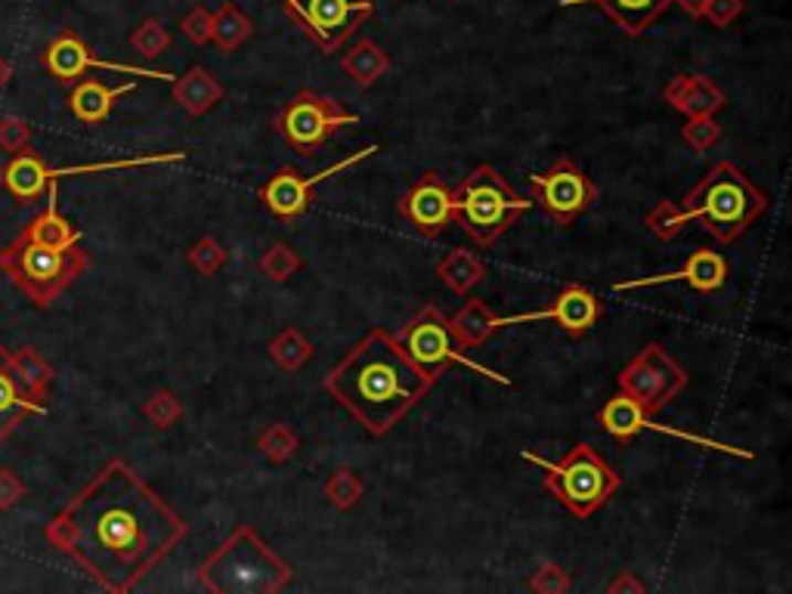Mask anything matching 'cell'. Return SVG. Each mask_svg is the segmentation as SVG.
<instances>
[{
  "instance_id": "10",
  "label": "cell",
  "mask_w": 792,
  "mask_h": 594,
  "mask_svg": "<svg viewBox=\"0 0 792 594\" xmlns=\"http://www.w3.org/2000/svg\"><path fill=\"white\" fill-rule=\"evenodd\" d=\"M359 115L357 112H347L341 103H335L331 96H323L304 87L297 91L285 109L276 118V130L279 137L292 149H297L300 156H313L323 142H328L338 130L344 127H357Z\"/></svg>"
},
{
  "instance_id": "33",
  "label": "cell",
  "mask_w": 792,
  "mask_h": 594,
  "mask_svg": "<svg viewBox=\"0 0 792 594\" xmlns=\"http://www.w3.org/2000/svg\"><path fill=\"white\" fill-rule=\"evenodd\" d=\"M690 220L684 214V208L678 202H656L647 211V218H644V226L651 230L659 242H675L678 235L684 233V226H687Z\"/></svg>"
},
{
  "instance_id": "40",
  "label": "cell",
  "mask_w": 792,
  "mask_h": 594,
  "mask_svg": "<svg viewBox=\"0 0 792 594\" xmlns=\"http://www.w3.org/2000/svg\"><path fill=\"white\" fill-rule=\"evenodd\" d=\"M34 130L25 118H17V115H3L0 118V149H7L10 156H19L25 149H32Z\"/></svg>"
},
{
  "instance_id": "13",
  "label": "cell",
  "mask_w": 792,
  "mask_h": 594,
  "mask_svg": "<svg viewBox=\"0 0 792 594\" xmlns=\"http://www.w3.org/2000/svg\"><path fill=\"white\" fill-rule=\"evenodd\" d=\"M529 189L536 199L532 204H539L560 230H567L598 202L594 180L570 158H558L545 173H529Z\"/></svg>"
},
{
  "instance_id": "6",
  "label": "cell",
  "mask_w": 792,
  "mask_h": 594,
  "mask_svg": "<svg viewBox=\"0 0 792 594\" xmlns=\"http://www.w3.org/2000/svg\"><path fill=\"white\" fill-rule=\"evenodd\" d=\"M520 455L542 468L545 489L579 520L601 511L622 486L620 474L610 468L601 458V453L589 443H575L560 462H545V458L527 453V449Z\"/></svg>"
},
{
  "instance_id": "11",
  "label": "cell",
  "mask_w": 792,
  "mask_h": 594,
  "mask_svg": "<svg viewBox=\"0 0 792 594\" xmlns=\"http://www.w3.org/2000/svg\"><path fill=\"white\" fill-rule=\"evenodd\" d=\"M285 13L323 53L338 50L374 17L372 0H285Z\"/></svg>"
},
{
  "instance_id": "12",
  "label": "cell",
  "mask_w": 792,
  "mask_h": 594,
  "mask_svg": "<svg viewBox=\"0 0 792 594\" xmlns=\"http://www.w3.org/2000/svg\"><path fill=\"white\" fill-rule=\"evenodd\" d=\"M616 384H620V393L635 400L647 415H656L687 388V372L663 347L647 344L625 362V369L616 375Z\"/></svg>"
},
{
  "instance_id": "44",
  "label": "cell",
  "mask_w": 792,
  "mask_h": 594,
  "mask_svg": "<svg viewBox=\"0 0 792 594\" xmlns=\"http://www.w3.org/2000/svg\"><path fill=\"white\" fill-rule=\"evenodd\" d=\"M25 480L19 477L17 470L0 468V511H13L19 501L25 499Z\"/></svg>"
},
{
  "instance_id": "8",
  "label": "cell",
  "mask_w": 792,
  "mask_h": 594,
  "mask_svg": "<svg viewBox=\"0 0 792 594\" xmlns=\"http://www.w3.org/2000/svg\"><path fill=\"white\" fill-rule=\"evenodd\" d=\"M397 341H400V347L405 350V357L412 360V365H415L431 384H436L440 378L446 375L452 365H465V369L489 378V381H496L501 388H511V378L498 375V372H493V369H486V365H481V362L467 357L465 350L458 347V341L452 338L450 319L440 314L434 304L421 307L419 314L412 316L403 329L397 331Z\"/></svg>"
},
{
  "instance_id": "39",
  "label": "cell",
  "mask_w": 792,
  "mask_h": 594,
  "mask_svg": "<svg viewBox=\"0 0 792 594\" xmlns=\"http://www.w3.org/2000/svg\"><path fill=\"white\" fill-rule=\"evenodd\" d=\"M718 140H721V125L715 121L712 115L687 118V125L682 127V142L694 152H709Z\"/></svg>"
},
{
  "instance_id": "17",
  "label": "cell",
  "mask_w": 792,
  "mask_h": 594,
  "mask_svg": "<svg viewBox=\"0 0 792 594\" xmlns=\"http://www.w3.org/2000/svg\"><path fill=\"white\" fill-rule=\"evenodd\" d=\"M601 316H604L601 297L591 295L582 282H573V285H567L548 307H542V310L517 316H498V329H505V326H527V322H539V319H555L570 338H582L585 331H591L601 322Z\"/></svg>"
},
{
  "instance_id": "4",
  "label": "cell",
  "mask_w": 792,
  "mask_h": 594,
  "mask_svg": "<svg viewBox=\"0 0 792 594\" xmlns=\"http://www.w3.org/2000/svg\"><path fill=\"white\" fill-rule=\"evenodd\" d=\"M199 582L214 594H279L292 582L282 561L251 527L239 530L199 566Z\"/></svg>"
},
{
  "instance_id": "2",
  "label": "cell",
  "mask_w": 792,
  "mask_h": 594,
  "mask_svg": "<svg viewBox=\"0 0 792 594\" xmlns=\"http://www.w3.org/2000/svg\"><path fill=\"white\" fill-rule=\"evenodd\" d=\"M323 388L362 424L366 434L384 437L434 384L412 365L393 331L372 329L328 372Z\"/></svg>"
},
{
  "instance_id": "26",
  "label": "cell",
  "mask_w": 792,
  "mask_h": 594,
  "mask_svg": "<svg viewBox=\"0 0 792 594\" xmlns=\"http://www.w3.org/2000/svg\"><path fill=\"white\" fill-rule=\"evenodd\" d=\"M647 418H651V415L637 406L635 400H629L625 393L610 396L604 406H601V412H598V424H601L616 443H632V439L644 431Z\"/></svg>"
},
{
  "instance_id": "31",
  "label": "cell",
  "mask_w": 792,
  "mask_h": 594,
  "mask_svg": "<svg viewBox=\"0 0 792 594\" xmlns=\"http://www.w3.org/2000/svg\"><path fill=\"white\" fill-rule=\"evenodd\" d=\"M10 360H13L22 388L32 393L34 400L47 403L50 384H53V365L34 347H19L17 353H10Z\"/></svg>"
},
{
  "instance_id": "19",
  "label": "cell",
  "mask_w": 792,
  "mask_h": 594,
  "mask_svg": "<svg viewBox=\"0 0 792 594\" xmlns=\"http://www.w3.org/2000/svg\"><path fill=\"white\" fill-rule=\"evenodd\" d=\"M29 415H47V403L34 400L32 393L22 388L10 350L0 344V443L17 434V427Z\"/></svg>"
},
{
  "instance_id": "14",
  "label": "cell",
  "mask_w": 792,
  "mask_h": 594,
  "mask_svg": "<svg viewBox=\"0 0 792 594\" xmlns=\"http://www.w3.org/2000/svg\"><path fill=\"white\" fill-rule=\"evenodd\" d=\"M374 152H378V146H366V149H359V152H353L350 158H344V161L331 165L326 171L310 173V177H307V173H297L295 168L285 165V168H279V171L266 180V187L261 189V202H264V208L273 218L292 223V220H297L300 214H307V208H310L313 202V189L319 187V183H326L328 177H338V173L347 171V168H353L359 161L372 158Z\"/></svg>"
},
{
  "instance_id": "15",
  "label": "cell",
  "mask_w": 792,
  "mask_h": 594,
  "mask_svg": "<svg viewBox=\"0 0 792 594\" xmlns=\"http://www.w3.org/2000/svg\"><path fill=\"white\" fill-rule=\"evenodd\" d=\"M41 65L47 68L53 78L60 84H75L78 78L87 75V68H106V72H122V75H134V78H152L173 84L177 75L171 72H156V68H140V65H125V63H106V60H96L94 50L84 44V38L72 29H65L63 34H56L47 44V50L41 53Z\"/></svg>"
},
{
  "instance_id": "45",
  "label": "cell",
  "mask_w": 792,
  "mask_h": 594,
  "mask_svg": "<svg viewBox=\"0 0 792 594\" xmlns=\"http://www.w3.org/2000/svg\"><path fill=\"white\" fill-rule=\"evenodd\" d=\"M606 592L610 594H644L647 592V585H644V582H641V579H637L632 570H620V576L606 585Z\"/></svg>"
},
{
  "instance_id": "29",
  "label": "cell",
  "mask_w": 792,
  "mask_h": 594,
  "mask_svg": "<svg viewBox=\"0 0 792 594\" xmlns=\"http://www.w3.org/2000/svg\"><path fill=\"white\" fill-rule=\"evenodd\" d=\"M254 32V22L249 13H242V7L235 3H220L214 10V22H211V41L218 44L223 53L239 50Z\"/></svg>"
},
{
  "instance_id": "28",
  "label": "cell",
  "mask_w": 792,
  "mask_h": 594,
  "mask_svg": "<svg viewBox=\"0 0 792 594\" xmlns=\"http://www.w3.org/2000/svg\"><path fill=\"white\" fill-rule=\"evenodd\" d=\"M341 68L347 72V78H353V84L372 87L374 81H381L388 75L390 56L374 41L362 38L353 47H347V53L341 56Z\"/></svg>"
},
{
  "instance_id": "20",
  "label": "cell",
  "mask_w": 792,
  "mask_h": 594,
  "mask_svg": "<svg viewBox=\"0 0 792 594\" xmlns=\"http://www.w3.org/2000/svg\"><path fill=\"white\" fill-rule=\"evenodd\" d=\"M663 99L684 118H703V115H718L728 106L725 91L706 75H675L663 87Z\"/></svg>"
},
{
  "instance_id": "36",
  "label": "cell",
  "mask_w": 792,
  "mask_h": 594,
  "mask_svg": "<svg viewBox=\"0 0 792 594\" xmlns=\"http://www.w3.org/2000/svg\"><path fill=\"white\" fill-rule=\"evenodd\" d=\"M130 47L137 50L142 60H158L165 50L171 47V34H168V29L161 25V19L149 17L142 19L140 25L134 29V34H130Z\"/></svg>"
},
{
  "instance_id": "23",
  "label": "cell",
  "mask_w": 792,
  "mask_h": 594,
  "mask_svg": "<svg viewBox=\"0 0 792 594\" xmlns=\"http://www.w3.org/2000/svg\"><path fill=\"white\" fill-rule=\"evenodd\" d=\"M173 91V103L180 106V109L192 115V118H202L208 112L214 109L218 103H223V84H220L204 65H192L187 75H180V78L171 84Z\"/></svg>"
},
{
  "instance_id": "42",
  "label": "cell",
  "mask_w": 792,
  "mask_h": 594,
  "mask_svg": "<svg viewBox=\"0 0 792 594\" xmlns=\"http://www.w3.org/2000/svg\"><path fill=\"white\" fill-rule=\"evenodd\" d=\"M211 22H214V13L208 7H192L187 17L180 19V32L196 47H204L211 44Z\"/></svg>"
},
{
  "instance_id": "41",
  "label": "cell",
  "mask_w": 792,
  "mask_h": 594,
  "mask_svg": "<svg viewBox=\"0 0 792 594\" xmlns=\"http://www.w3.org/2000/svg\"><path fill=\"white\" fill-rule=\"evenodd\" d=\"M570 588H573V579L555 561L542 563V566L529 576V592L536 594H567Z\"/></svg>"
},
{
  "instance_id": "3",
  "label": "cell",
  "mask_w": 792,
  "mask_h": 594,
  "mask_svg": "<svg viewBox=\"0 0 792 594\" xmlns=\"http://www.w3.org/2000/svg\"><path fill=\"white\" fill-rule=\"evenodd\" d=\"M682 208L718 245H730L768 211V195L733 161H718L684 195Z\"/></svg>"
},
{
  "instance_id": "16",
  "label": "cell",
  "mask_w": 792,
  "mask_h": 594,
  "mask_svg": "<svg viewBox=\"0 0 792 594\" xmlns=\"http://www.w3.org/2000/svg\"><path fill=\"white\" fill-rule=\"evenodd\" d=\"M400 214H403L412 230L424 238L443 235L455 223V189L440 177L436 171H424L409 187L403 199H400Z\"/></svg>"
},
{
  "instance_id": "7",
  "label": "cell",
  "mask_w": 792,
  "mask_h": 594,
  "mask_svg": "<svg viewBox=\"0 0 792 594\" xmlns=\"http://www.w3.org/2000/svg\"><path fill=\"white\" fill-rule=\"evenodd\" d=\"M0 269L19 285V291L34 307L47 310L84 269H91V254L81 248L56 251L19 233L10 245L0 248Z\"/></svg>"
},
{
  "instance_id": "35",
  "label": "cell",
  "mask_w": 792,
  "mask_h": 594,
  "mask_svg": "<svg viewBox=\"0 0 792 594\" xmlns=\"http://www.w3.org/2000/svg\"><path fill=\"white\" fill-rule=\"evenodd\" d=\"M300 266H304L300 254L292 245H285V242H273L264 251V257H261V273L270 282H288Z\"/></svg>"
},
{
  "instance_id": "27",
  "label": "cell",
  "mask_w": 792,
  "mask_h": 594,
  "mask_svg": "<svg viewBox=\"0 0 792 594\" xmlns=\"http://www.w3.org/2000/svg\"><path fill=\"white\" fill-rule=\"evenodd\" d=\"M440 282L452 288L455 295H471L483 279H486V264L481 254L467 248H452L440 264H436Z\"/></svg>"
},
{
  "instance_id": "21",
  "label": "cell",
  "mask_w": 792,
  "mask_h": 594,
  "mask_svg": "<svg viewBox=\"0 0 792 594\" xmlns=\"http://www.w3.org/2000/svg\"><path fill=\"white\" fill-rule=\"evenodd\" d=\"M560 7H585L594 3L616 22V29L629 38H637L651 29L656 19L672 7V0H558Z\"/></svg>"
},
{
  "instance_id": "24",
  "label": "cell",
  "mask_w": 792,
  "mask_h": 594,
  "mask_svg": "<svg viewBox=\"0 0 792 594\" xmlns=\"http://www.w3.org/2000/svg\"><path fill=\"white\" fill-rule=\"evenodd\" d=\"M44 195H47V208H44L34 220H29V226H25L22 233L29 235V238H34V242H41V245H47V248H56V251L78 248L81 233L63 218V214H60V204H56V180H50Z\"/></svg>"
},
{
  "instance_id": "18",
  "label": "cell",
  "mask_w": 792,
  "mask_h": 594,
  "mask_svg": "<svg viewBox=\"0 0 792 594\" xmlns=\"http://www.w3.org/2000/svg\"><path fill=\"white\" fill-rule=\"evenodd\" d=\"M675 282H682V285L694 288L699 295H715V291H721L725 282H728V261H725L721 251L697 248L687 261H684L682 269H675V273H659V276H641V279L616 282L613 291H635V288L675 285Z\"/></svg>"
},
{
  "instance_id": "25",
  "label": "cell",
  "mask_w": 792,
  "mask_h": 594,
  "mask_svg": "<svg viewBox=\"0 0 792 594\" xmlns=\"http://www.w3.org/2000/svg\"><path fill=\"white\" fill-rule=\"evenodd\" d=\"M450 331L452 338L458 341L462 350H474L481 347L483 341H489L493 335L498 331V316L489 310L486 300H477L471 297L462 304V310L455 316H450Z\"/></svg>"
},
{
  "instance_id": "30",
  "label": "cell",
  "mask_w": 792,
  "mask_h": 594,
  "mask_svg": "<svg viewBox=\"0 0 792 594\" xmlns=\"http://www.w3.org/2000/svg\"><path fill=\"white\" fill-rule=\"evenodd\" d=\"M266 353H270V360L276 362L282 372H300V369L313 360V344L310 338L297 329V326H285V329L266 344Z\"/></svg>"
},
{
  "instance_id": "38",
  "label": "cell",
  "mask_w": 792,
  "mask_h": 594,
  "mask_svg": "<svg viewBox=\"0 0 792 594\" xmlns=\"http://www.w3.org/2000/svg\"><path fill=\"white\" fill-rule=\"evenodd\" d=\"M189 266L199 273V276H218L220 269L226 266V248L220 245L218 238H199L192 248L187 251Z\"/></svg>"
},
{
  "instance_id": "9",
  "label": "cell",
  "mask_w": 792,
  "mask_h": 594,
  "mask_svg": "<svg viewBox=\"0 0 792 594\" xmlns=\"http://www.w3.org/2000/svg\"><path fill=\"white\" fill-rule=\"evenodd\" d=\"M187 152H156V156L137 158H115V161H96V165H72V168H50L44 158L25 149L19 156L10 158V165L0 173L3 189L17 199L19 204L38 202L47 192L50 180H63V177H81V173H103V171H127V168H149V165H177L183 161Z\"/></svg>"
},
{
  "instance_id": "22",
  "label": "cell",
  "mask_w": 792,
  "mask_h": 594,
  "mask_svg": "<svg viewBox=\"0 0 792 594\" xmlns=\"http://www.w3.org/2000/svg\"><path fill=\"white\" fill-rule=\"evenodd\" d=\"M137 91V81H127V84H118V87H109L103 81H78L68 94V109L72 115L84 121V125H103L106 118L115 109V103L122 96L134 94Z\"/></svg>"
},
{
  "instance_id": "43",
  "label": "cell",
  "mask_w": 792,
  "mask_h": 594,
  "mask_svg": "<svg viewBox=\"0 0 792 594\" xmlns=\"http://www.w3.org/2000/svg\"><path fill=\"white\" fill-rule=\"evenodd\" d=\"M746 0H706L703 19H709L715 29H730L737 19L743 17Z\"/></svg>"
},
{
  "instance_id": "34",
  "label": "cell",
  "mask_w": 792,
  "mask_h": 594,
  "mask_svg": "<svg viewBox=\"0 0 792 594\" xmlns=\"http://www.w3.org/2000/svg\"><path fill=\"white\" fill-rule=\"evenodd\" d=\"M326 499L331 501V508H338V511H350V508H357L359 499H362V492H366V484H362V477H359L357 470L350 468H338L331 477L326 480Z\"/></svg>"
},
{
  "instance_id": "5",
  "label": "cell",
  "mask_w": 792,
  "mask_h": 594,
  "mask_svg": "<svg viewBox=\"0 0 792 594\" xmlns=\"http://www.w3.org/2000/svg\"><path fill=\"white\" fill-rule=\"evenodd\" d=\"M529 208L532 202L514 192L511 183L493 165H477L455 187V223L483 248L496 245Z\"/></svg>"
},
{
  "instance_id": "47",
  "label": "cell",
  "mask_w": 792,
  "mask_h": 594,
  "mask_svg": "<svg viewBox=\"0 0 792 594\" xmlns=\"http://www.w3.org/2000/svg\"><path fill=\"white\" fill-rule=\"evenodd\" d=\"M13 81V63L7 56H0V91Z\"/></svg>"
},
{
  "instance_id": "32",
  "label": "cell",
  "mask_w": 792,
  "mask_h": 594,
  "mask_svg": "<svg viewBox=\"0 0 792 594\" xmlns=\"http://www.w3.org/2000/svg\"><path fill=\"white\" fill-rule=\"evenodd\" d=\"M257 449H261V455H264L270 465H285V462H292L297 449H300V437H297L288 424L276 422L257 434Z\"/></svg>"
},
{
  "instance_id": "1",
  "label": "cell",
  "mask_w": 792,
  "mask_h": 594,
  "mask_svg": "<svg viewBox=\"0 0 792 594\" xmlns=\"http://www.w3.org/2000/svg\"><path fill=\"white\" fill-rule=\"evenodd\" d=\"M189 523L125 458H112L60 515L44 539L99 588L127 594L187 539Z\"/></svg>"
},
{
  "instance_id": "37",
  "label": "cell",
  "mask_w": 792,
  "mask_h": 594,
  "mask_svg": "<svg viewBox=\"0 0 792 594\" xmlns=\"http://www.w3.org/2000/svg\"><path fill=\"white\" fill-rule=\"evenodd\" d=\"M142 415L156 424L158 431H168V427H173V424L183 418V403H180L177 393L161 388V391H156L142 403Z\"/></svg>"
},
{
  "instance_id": "46",
  "label": "cell",
  "mask_w": 792,
  "mask_h": 594,
  "mask_svg": "<svg viewBox=\"0 0 792 594\" xmlns=\"http://www.w3.org/2000/svg\"><path fill=\"white\" fill-rule=\"evenodd\" d=\"M672 3H678L684 17L690 19H703V10H706V0H672Z\"/></svg>"
}]
</instances>
